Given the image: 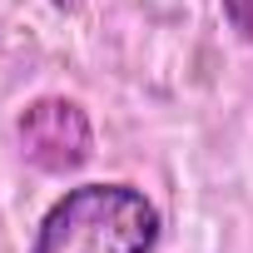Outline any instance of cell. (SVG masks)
<instances>
[{"label":"cell","instance_id":"cell-3","mask_svg":"<svg viewBox=\"0 0 253 253\" xmlns=\"http://www.w3.org/2000/svg\"><path fill=\"white\" fill-rule=\"evenodd\" d=\"M218 5H223L228 30H233L243 45H253V0H218Z\"/></svg>","mask_w":253,"mask_h":253},{"label":"cell","instance_id":"cell-4","mask_svg":"<svg viewBox=\"0 0 253 253\" xmlns=\"http://www.w3.org/2000/svg\"><path fill=\"white\" fill-rule=\"evenodd\" d=\"M50 5H55V10H75V5H80V0H50Z\"/></svg>","mask_w":253,"mask_h":253},{"label":"cell","instance_id":"cell-1","mask_svg":"<svg viewBox=\"0 0 253 253\" xmlns=\"http://www.w3.org/2000/svg\"><path fill=\"white\" fill-rule=\"evenodd\" d=\"M159 228L134 184H75L45 209L30 253H154Z\"/></svg>","mask_w":253,"mask_h":253},{"label":"cell","instance_id":"cell-2","mask_svg":"<svg viewBox=\"0 0 253 253\" xmlns=\"http://www.w3.org/2000/svg\"><path fill=\"white\" fill-rule=\"evenodd\" d=\"M15 134H20V149L25 159L40 169V174H75L89 154H94V124L89 114L65 99V94H40L20 109L15 119Z\"/></svg>","mask_w":253,"mask_h":253}]
</instances>
